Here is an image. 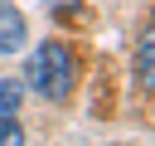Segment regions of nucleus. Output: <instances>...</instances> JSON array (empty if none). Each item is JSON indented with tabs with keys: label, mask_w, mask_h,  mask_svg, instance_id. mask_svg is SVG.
I'll list each match as a JSON object with an SVG mask.
<instances>
[{
	"label": "nucleus",
	"mask_w": 155,
	"mask_h": 146,
	"mask_svg": "<svg viewBox=\"0 0 155 146\" xmlns=\"http://www.w3.org/2000/svg\"><path fill=\"white\" fill-rule=\"evenodd\" d=\"M24 83H29L39 97H48V102H68L73 88H78V58H73V49L58 44V39L39 44V49L29 54V73H24Z\"/></svg>",
	"instance_id": "obj_1"
},
{
	"label": "nucleus",
	"mask_w": 155,
	"mask_h": 146,
	"mask_svg": "<svg viewBox=\"0 0 155 146\" xmlns=\"http://www.w3.org/2000/svg\"><path fill=\"white\" fill-rule=\"evenodd\" d=\"M19 44H24V15L0 0V54H15Z\"/></svg>",
	"instance_id": "obj_2"
},
{
	"label": "nucleus",
	"mask_w": 155,
	"mask_h": 146,
	"mask_svg": "<svg viewBox=\"0 0 155 146\" xmlns=\"http://www.w3.org/2000/svg\"><path fill=\"white\" fill-rule=\"evenodd\" d=\"M136 73H140V88L155 83V39H150V29H145L140 44H136Z\"/></svg>",
	"instance_id": "obj_3"
},
{
	"label": "nucleus",
	"mask_w": 155,
	"mask_h": 146,
	"mask_svg": "<svg viewBox=\"0 0 155 146\" xmlns=\"http://www.w3.org/2000/svg\"><path fill=\"white\" fill-rule=\"evenodd\" d=\"M19 102H24V83H19V78H5V83H0V122L19 117Z\"/></svg>",
	"instance_id": "obj_4"
},
{
	"label": "nucleus",
	"mask_w": 155,
	"mask_h": 146,
	"mask_svg": "<svg viewBox=\"0 0 155 146\" xmlns=\"http://www.w3.org/2000/svg\"><path fill=\"white\" fill-rule=\"evenodd\" d=\"M0 146H24V127H19V117L0 122Z\"/></svg>",
	"instance_id": "obj_5"
}]
</instances>
